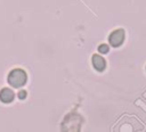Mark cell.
Returning a JSON list of instances; mask_svg holds the SVG:
<instances>
[{
	"instance_id": "obj_1",
	"label": "cell",
	"mask_w": 146,
	"mask_h": 132,
	"mask_svg": "<svg viewBox=\"0 0 146 132\" xmlns=\"http://www.w3.org/2000/svg\"><path fill=\"white\" fill-rule=\"evenodd\" d=\"M26 80H27V75L21 68L13 69L8 75V83L14 88H19L24 85L26 83Z\"/></svg>"
},
{
	"instance_id": "obj_2",
	"label": "cell",
	"mask_w": 146,
	"mask_h": 132,
	"mask_svg": "<svg viewBox=\"0 0 146 132\" xmlns=\"http://www.w3.org/2000/svg\"><path fill=\"white\" fill-rule=\"evenodd\" d=\"M108 40H110L111 46H113V47H119V46H121L122 42H123V40H124V31L121 30V28H120V30H115L114 32L111 33Z\"/></svg>"
},
{
	"instance_id": "obj_3",
	"label": "cell",
	"mask_w": 146,
	"mask_h": 132,
	"mask_svg": "<svg viewBox=\"0 0 146 132\" xmlns=\"http://www.w3.org/2000/svg\"><path fill=\"white\" fill-rule=\"evenodd\" d=\"M92 66L95 67L96 71L102 72V71H104V68H105V66H106V61H105V59H104L102 56H99V55H94V56H92Z\"/></svg>"
},
{
	"instance_id": "obj_4",
	"label": "cell",
	"mask_w": 146,
	"mask_h": 132,
	"mask_svg": "<svg viewBox=\"0 0 146 132\" xmlns=\"http://www.w3.org/2000/svg\"><path fill=\"white\" fill-rule=\"evenodd\" d=\"M14 97H15L14 92L10 89H8V88H5V89H2L0 91V100L2 102H5V104L11 102L14 100Z\"/></svg>"
},
{
	"instance_id": "obj_5",
	"label": "cell",
	"mask_w": 146,
	"mask_h": 132,
	"mask_svg": "<svg viewBox=\"0 0 146 132\" xmlns=\"http://www.w3.org/2000/svg\"><path fill=\"white\" fill-rule=\"evenodd\" d=\"M98 51H99L100 53H106V52H108V46H107V44H100V46L98 47Z\"/></svg>"
},
{
	"instance_id": "obj_6",
	"label": "cell",
	"mask_w": 146,
	"mask_h": 132,
	"mask_svg": "<svg viewBox=\"0 0 146 132\" xmlns=\"http://www.w3.org/2000/svg\"><path fill=\"white\" fill-rule=\"evenodd\" d=\"M26 94H27L26 91H25V90H22V91L18 92V98H19V99H25Z\"/></svg>"
}]
</instances>
